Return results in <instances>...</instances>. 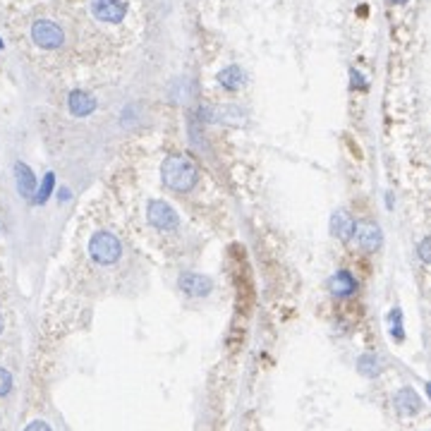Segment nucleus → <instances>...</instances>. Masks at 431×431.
I'll use <instances>...</instances> for the list:
<instances>
[{"instance_id": "obj_1", "label": "nucleus", "mask_w": 431, "mask_h": 431, "mask_svg": "<svg viewBox=\"0 0 431 431\" xmlns=\"http://www.w3.org/2000/svg\"><path fill=\"white\" fill-rule=\"evenodd\" d=\"M161 180L166 187L175 189V192H189L199 180V171L187 156H168L161 166Z\"/></svg>"}, {"instance_id": "obj_2", "label": "nucleus", "mask_w": 431, "mask_h": 431, "mask_svg": "<svg viewBox=\"0 0 431 431\" xmlns=\"http://www.w3.org/2000/svg\"><path fill=\"white\" fill-rule=\"evenodd\" d=\"M89 254H91V259H94L96 264L110 266V264H115V261L120 259L122 245H120V240H117L113 233L99 230V233L91 235V240H89Z\"/></svg>"}, {"instance_id": "obj_3", "label": "nucleus", "mask_w": 431, "mask_h": 431, "mask_svg": "<svg viewBox=\"0 0 431 431\" xmlns=\"http://www.w3.org/2000/svg\"><path fill=\"white\" fill-rule=\"evenodd\" d=\"M31 38H34V43L38 48L55 50L63 46L65 34L55 22H50V19H36V22L31 24Z\"/></svg>"}, {"instance_id": "obj_4", "label": "nucleus", "mask_w": 431, "mask_h": 431, "mask_svg": "<svg viewBox=\"0 0 431 431\" xmlns=\"http://www.w3.org/2000/svg\"><path fill=\"white\" fill-rule=\"evenodd\" d=\"M147 218H149V223L156 228V230H175L178 223H180L175 208L171 204H166V201H161V199L149 201Z\"/></svg>"}, {"instance_id": "obj_5", "label": "nucleus", "mask_w": 431, "mask_h": 431, "mask_svg": "<svg viewBox=\"0 0 431 431\" xmlns=\"http://www.w3.org/2000/svg\"><path fill=\"white\" fill-rule=\"evenodd\" d=\"M91 12L99 22L120 24L127 15V5L122 0H91Z\"/></svg>"}, {"instance_id": "obj_6", "label": "nucleus", "mask_w": 431, "mask_h": 431, "mask_svg": "<svg viewBox=\"0 0 431 431\" xmlns=\"http://www.w3.org/2000/svg\"><path fill=\"white\" fill-rule=\"evenodd\" d=\"M178 285H180V290L189 297H206L208 292L213 290V280L204 276V273H194V271L182 273V276L178 278Z\"/></svg>"}, {"instance_id": "obj_7", "label": "nucleus", "mask_w": 431, "mask_h": 431, "mask_svg": "<svg viewBox=\"0 0 431 431\" xmlns=\"http://www.w3.org/2000/svg\"><path fill=\"white\" fill-rule=\"evenodd\" d=\"M352 235L357 238V245L362 247L364 252H374L383 243L381 228H378L376 223H371V220H362V223H355V233H352Z\"/></svg>"}, {"instance_id": "obj_8", "label": "nucleus", "mask_w": 431, "mask_h": 431, "mask_svg": "<svg viewBox=\"0 0 431 431\" xmlns=\"http://www.w3.org/2000/svg\"><path fill=\"white\" fill-rule=\"evenodd\" d=\"M68 108L75 117H87L96 110V99L91 94H87V91L75 89V91H70V96H68Z\"/></svg>"}, {"instance_id": "obj_9", "label": "nucleus", "mask_w": 431, "mask_h": 431, "mask_svg": "<svg viewBox=\"0 0 431 431\" xmlns=\"http://www.w3.org/2000/svg\"><path fill=\"white\" fill-rule=\"evenodd\" d=\"M15 182H17V192L22 194L24 199H29L31 194L36 192V178H34V171L27 166V163L17 161L15 163Z\"/></svg>"}, {"instance_id": "obj_10", "label": "nucleus", "mask_w": 431, "mask_h": 431, "mask_svg": "<svg viewBox=\"0 0 431 431\" xmlns=\"http://www.w3.org/2000/svg\"><path fill=\"white\" fill-rule=\"evenodd\" d=\"M393 403H395V408L400 410L403 415H408V417H413V415H417L422 410V398L417 395L413 388H400L395 393Z\"/></svg>"}, {"instance_id": "obj_11", "label": "nucleus", "mask_w": 431, "mask_h": 431, "mask_svg": "<svg viewBox=\"0 0 431 431\" xmlns=\"http://www.w3.org/2000/svg\"><path fill=\"white\" fill-rule=\"evenodd\" d=\"M329 290L333 292V295H338V297L355 295L357 280L352 278L348 271H338L336 276H331V280H329Z\"/></svg>"}, {"instance_id": "obj_12", "label": "nucleus", "mask_w": 431, "mask_h": 431, "mask_svg": "<svg viewBox=\"0 0 431 431\" xmlns=\"http://www.w3.org/2000/svg\"><path fill=\"white\" fill-rule=\"evenodd\" d=\"M331 233L336 235L338 240H343V243H348L350 235L355 233V220H352V216L348 211H336L331 218Z\"/></svg>"}, {"instance_id": "obj_13", "label": "nucleus", "mask_w": 431, "mask_h": 431, "mask_svg": "<svg viewBox=\"0 0 431 431\" xmlns=\"http://www.w3.org/2000/svg\"><path fill=\"white\" fill-rule=\"evenodd\" d=\"M243 82H245V75L238 65H228L225 70L218 72V84L228 91H238L240 87H243Z\"/></svg>"}, {"instance_id": "obj_14", "label": "nucleus", "mask_w": 431, "mask_h": 431, "mask_svg": "<svg viewBox=\"0 0 431 431\" xmlns=\"http://www.w3.org/2000/svg\"><path fill=\"white\" fill-rule=\"evenodd\" d=\"M357 369L362 376L374 378L381 374V362H378V357H374V355H362L357 359Z\"/></svg>"}, {"instance_id": "obj_15", "label": "nucleus", "mask_w": 431, "mask_h": 431, "mask_svg": "<svg viewBox=\"0 0 431 431\" xmlns=\"http://www.w3.org/2000/svg\"><path fill=\"white\" fill-rule=\"evenodd\" d=\"M53 185H55V175L46 173L41 187H38V192H36V204H46V199H48L50 192H53Z\"/></svg>"}, {"instance_id": "obj_16", "label": "nucleus", "mask_w": 431, "mask_h": 431, "mask_svg": "<svg viewBox=\"0 0 431 431\" xmlns=\"http://www.w3.org/2000/svg\"><path fill=\"white\" fill-rule=\"evenodd\" d=\"M390 336L395 338V341H403L405 333H403V312L400 309H390Z\"/></svg>"}, {"instance_id": "obj_17", "label": "nucleus", "mask_w": 431, "mask_h": 431, "mask_svg": "<svg viewBox=\"0 0 431 431\" xmlns=\"http://www.w3.org/2000/svg\"><path fill=\"white\" fill-rule=\"evenodd\" d=\"M12 383H15V381H12V374H10L8 369L0 367V398H5V395L10 393V390H12Z\"/></svg>"}, {"instance_id": "obj_18", "label": "nucleus", "mask_w": 431, "mask_h": 431, "mask_svg": "<svg viewBox=\"0 0 431 431\" xmlns=\"http://www.w3.org/2000/svg\"><path fill=\"white\" fill-rule=\"evenodd\" d=\"M24 431H53V429H50V424H48V422L36 420V422H29L27 427H24Z\"/></svg>"}, {"instance_id": "obj_19", "label": "nucleus", "mask_w": 431, "mask_h": 431, "mask_svg": "<svg viewBox=\"0 0 431 431\" xmlns=\"http://www.w3.org/2000/svg\"><path fill=\"white\" fill-rule=\"evenodd\" d=\"M352 87H359V89H367V82H364V77L362 75H359V72L357 70H352Z\"/></svg>"}, {"instance_id": "obj_20", "label": "nucleus", "mask_w": 431, "mask_h": 431, "mask_svg": "<svg viewBox=\"0 0 431 431\" xmlns=\"http://www.w3.org/2000/svg\"><path fill=\"white\" fill-rule=\"evenodd\" d=\"M429 245H431L429 238L422 240V245H420V257H422V261H429Z\"/></svg>"}, {"instance_id": "obj_21", "label": "nucleus", "mask_w": 431, "mask_h": 431, "mask_svg": "<svg viewBox=\"0 0 431 431\" xmlns=\"http://www.w3.org/2000/svg\"><path fill=\"white\" fill-rule=\"evenodd\" d=\"M58 199H60V201H68V199H70V189L63 187L60 192H58Z\"/></svg>"}, {"instance_id": "obj_22", "label": "nucleus", "mask_w": 431, "mask_h": 431, "mask_svg": "<svg viewBox=\"0 0 431 431\" xmlns=\"http://www.w3.org/2000/svg\"><path fill=\"white\" fill-rule=\"evenodd\" d=\"M3 326H5V324H3V316H0V333H3Z\"/></svg>"}, {"instance_id": "obj_23", "label": "nucleus", "mask_w": 431, "mask_h": 431, "mask_svg": "<svg viewBox=\"0 0 431 431\" xmlns=\"http://www.w3.org/2000/svg\"><path fill=\"white\" fill-rule=\"evenodd\" d=\"M393 3H408V0H393Z\"/></svg>"}, {"instance_id": "obj_24", "label": "nucleus", "mask_w": 431, "mask_h": 431, "mask_svg": "<svg viewBox=\"0 0 431 431\" xmlns=\"http://www.w3.org/2000/svg\"><path fill=\"white\" fill-rule=\"evenodd\" d=\"M0 50H3V41H0Z\"/></svg>"}]
</instances>
